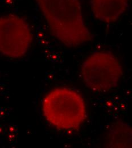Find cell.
<instances>
[{"label":"cell","instance_id":"6da1fadb","mask_svg":"<svg viewBox=\"0 0 132 148\" xmlns=\"http://www.w3.org/2000/svg\"><path fill=\"white\" fill-rule=\"evenodd\" d=\"M35 1L50 33L63 45L76 47L92 40L79 0Z\"/></svg>","mask_w":132,"mask_h":148},{"label":"cell","instance_id":"7a4b0ae2","mask_svg":"<svg viewBox=\"0 0 132 148\" xmlns=\"http://www.w3.org/2000/svg\"><path fill=\"white\" fill-rule=\"evenodd\" d=\"M42 109L50 124L63 130H75L87 117L84 99L70 88L59 87L50 91L43 100Z\"/></svg>","mask_w":132,"mask_h":148},{"label":"cell","instance_id":"3957f363","mask_svg":"<svg viewBox=\"0 0 132 148\" xmlns=\"http://www.w3.org/2000/svg\"><path fill=\"white\" fill-rule=\"evenodd\" d=\"M122 67L118 58L109 51H97L88 56L81 67V76L87 87L96 92L115 88L121 80Z\"/></svg>","mask_w":132,"mask_h":148},{"label":"cell","instance_id":"277c9868","mask_svg":"<svg viewBox=\"0 0 132 148\" xmlns=\"http://www.w3.org/2000/svg\"><path fill=\"white\" fill-rule=\"evenodd\" d=\"M33 34L28 22L14 14L0 16V53L10 58H19L29 51Z\"/></svg>","mask_w":132,"mask_h":148},{"label":"cell","instance_id":"5b68a950","mask_svg":"<svg viewBox=\"0 0 132 148\" xmlns=\"http://www.w3.org/2000/svg\"><path fill=\"white\" fill-rule=\"evenodd\" d=\"M90 2L94 17L107 23L116 22L128 6V0H90Z\"/></svg>","mask_w":132,"mask_h":148},{"label":"cell","instance_id":"8992f818","mask_svg":"<svg viewBox=\"0 0 132 148\" xmlns=\"http://www.w3.org/2000/svg\"><path fill=\"white\" fill-rule=\"evenodd\" d=\"M132 128L127 123H113L108 130L105 138L106 148H132Z\"/></svg>","mask_w":132,"mask_h":148}]
</instances>
